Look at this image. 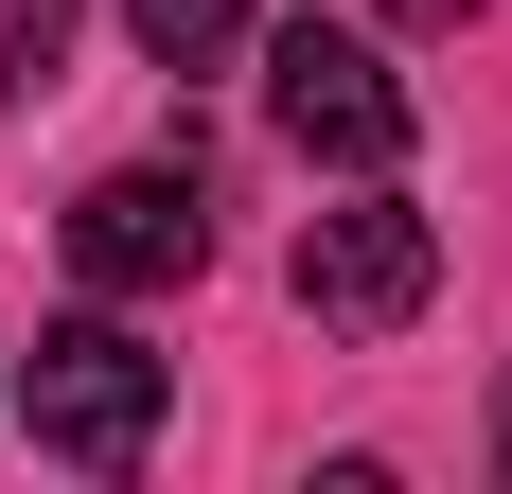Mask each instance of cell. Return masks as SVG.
<instances>
[{
  "label": "cell",
  "mask_w": 512,
  "mask_h": 494,
  "mask_svg": "<svg viewBox=\"0 0 512 494\" xmlns=\"http://www.w3.org/2000/svg\"><path fill=\"white\" fill-rule=\"evenodd\" d=\"M442 300V230L407 195H354V212H301V318L318 336H407Z\"/></svg>",
  "instance_id": "3957f363"
},
{
  "label": "cell",
  "mask_w": 512,
  "mask_h": 494,
  "mask_svg": "<svg viewBox=\"0 0 512 494\" xmlns=\"http://www.w3.org/2000/svg\"><path fill=\"white\" fill-rule=\"evenodd\" d=\"M53 53H71V0H0V89H53Z\"/></svg>",
  "instance_id": "8992f818"
},
{
  "label": "cell",
  "mask_w": 512,
  "mask_h": 494,
  "mask_svg": "<svg viewBox=\"0 0 512 494\" xmlns=\"http://www.w3.org/2000/svg\"><path fill=\"white\" fill-rule=\"evenodd\" d=\"M124 36L159 71H212V53H248V0H124Z\"/></svg>",
  "instance_id": "5b68a950"
},
{
  "label": "cell",
  "mask_w": 512,
  "mask_h": 494,
  "mask_svg": "<svg viewBox=\"0 0 512 494\" xmlns=\"http://www.w3.org/2000/svg\"><path fill=\"white\" fill-rule=\"evenodd\" d=\"M71 265H89L106 300H159V283H195V265H212V212H195V177H159V159L89 177V195H71Z\"/></svg>",
  "instance_id": "277c9868"
},
{
  "label": "cell",
  "mask_w": 512,
  "mask_h": 494,
  "mask_svg": "<svg viewBox=\"0 0 512 494\" xmlns=\"http://www.w3.org/2000/svg\"><path fill=\"white\" fill-rule=\"evenodd\" d=\"M18 406H36V442L71 459V477H142V442H159V353L124 336V318H53L36 371H18Z\"/></svg>",
  "instance_id": "7a4b0ae2"
},
{
  "label": "cell",
  "mask_w": 512,
  "mask_h": 494,
  "mask_svg": "<svg viewBox=\"0 0 512 494\" xmlns=\"http://www.w3.org/2000/svg\"><path fill=\"white\" fill-rule=\"evenodd\" d=\"M495 459H512V389H495Z\"/></svg>",
  "instance_id": "ba28073f"
},
{
  "label": "cell",
  "mask_w": 512,
  "mask_h": 494,
  "mask_svg": "<svg viewBox=\"0 0 512 494\" xmlns=\"http://www.w3.org/2000/svg\"><path fill=\"white\" fill-rule=\"evenodd\" d=\"M265 124L301 159H336V177H389L407 159V71H389V36H336V18H283L265 36Z\"/></svg>",
  "instance_id": "6da1fadb"
},
{
  "label": "cell",
  "mask_w": 512,
  "mask_h": 494,
  "mask_svg": "<svg viewBox=\"0 0 512 494\" xmlns=\"http://www.w3.org/2000/svg\"><path fill=\"white\" fill-rule=\"evenodd\" d=\"M460 18H477V0H389V36H460Z\"/></svg>",
  "instance_id": "52a82bcc"
}]
</instances>
